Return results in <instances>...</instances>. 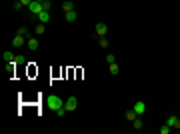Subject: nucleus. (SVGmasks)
Segmentation results:
<instances>
[{"label":"nucleus","instance_id":"nucleus-4","mask_svg":"<svg viewBox=\"0 0 180 134\" xmlns=\"http://www.w3.org/2000/svg\"><path fill=\"white\" fill-rule=\"evenodd\" d=\"M132 110H134V112H136V114H138V116H142V114L146 112V102H144V100H138V102H134Z\"/></svg>","mask_w":180,"mask_h":134},{"label":"nucleus","instance_id":"nucleus-3","mask_svg":"<svg viewBox=\"0 0 180 134\" xmlns=\"http://www.w3.org/2000/svg\"><path fill=\"white\" fill-rule=\"evenodd\" d=\"M64 108H66L68 112L76 110V108H78V98H76V96H68L66 100H64Z\"/></svg>","mask_w":180,"mask_h":134},{"label":"nucleus","instance_id":"nucleus-16","mask_svg":"<svg viewBox=\"0 0 180 134\" xmlns=\"http://www.w3.org/2000/svg\"><path fill=\"white\" fill-rule=\"evenodd\" d=\"M52 8V0H42V10H50Z\"/></svg>","mask_w":180,"mask_h":134},{"label":"nucleus","instance_id":"nucleus-2","mask_svg":"<svg viewBox=\"0 0 180 134\" xmlns=\"http://www.w3.org/2000/svg\"><path fill=\"white\" fill-rule=\"evenodd\" d=\"M26 8H28V12L32 14V16H38V14L42 12V2H38V0H32V2H30Z\"/></svg>","mask_w":180,"mask_h":134},{"label":"nucleus","instance_id":"nucleus-13","mask_svg":"<svg viewBox=\"0 0 180 134\" xmlns=\"http://www.w3.org/2000/svg\"><path fill=\"white\" fill-rule=\"evenodd\" d=\"M136 118H138V114L134 112V110H128V112H126V120H130V122H134V120H136Z\"/></svg>","mask_w":180,"mask_h":134},{"label":"nucleus","instance_id":"nucleus-1","mask_svg":"<svg viewBox=\"0 0 180 134\" xmlns=\"http://www.w3.org/2000/svg\"><path fill=\"white\" fill-rule=\"evenodd\" d=\"M44 104H46V108H50L52 112H56L58 108H62V106H64V100L60 96H54V94H52V96H46Z\"/></svg>","mask_w":180,"mask_h":134},{"label":"nucleus","instance_id":"nucleus-21","mask_svg":"<svg viewBox=\"0 0 180 134\" xmlns=\"http://www.w3.org/2000/svg\"><path fill=\"white\" fill-rule=\"evenodd\" d=\"M106 62H108V64L116 62V58H114V54H106Z\"/></svg>","mask_w":180,"mask_h":134},{"label":"nucleus","instance_id":"nucleus-18","mask_svg":"<svg viewBox=\"0 0 180 134\" xmlns=\"http://www.w3.org/2000/svg\"><path fill=\"white\" fill-rule=\"evenodd\" d=\"M132 124H134V130H142V120H140V118H136Z\"/></svg>","mask_w":180,"mask_h":134},{"label":"nucleus","instance_id":"nucleus-23","mask_svg":"<svg viewBox=\"0 0 180 134\" xmlns=\"http://www.w3.org/2000/svg\"><path fill=\"white\" fill-rule=\"evenodd\" d=\"M22 6H24V4H22V2H14V8H16V10H20Z\"/></svg>","mask_w":180,"mask_h":134},{"label":"nucleus","instance_id":"nucleus-17","mask_svg":"<svg viewBox=\"0 0 180 134\" xmlns=\"http://www.w3.org/2000/svg\"><path fill=\"white\" fill-rule=\"evenodd\" d=\"M44 32H46V26H44V24L40 22V24L36 26V36H38V34H44Z\"/></svg>","mask_w":180,"mask_h":134},{"label":"nucleus","instance_id":"nucleus-25","mask_svg":"<svg viewBox=\"0 0 180 134\" xmlns=\"http://www.w3.org/2000/svg\"><path fill=\"white\" fill-rule=\"evenodd\" d=\"M38 2H42V0H38Z\"/></svg>","mask_w":180,"mask_h":134},{"label":"nucleus","instance_id":"nucleus-6","mask_svg":"<svg viewBox=\"0 0 180 134\" xmlns=\"http://www.w3.org/2000/svg\"><path fill=\"white\" fill-rule=\"evenodd\" d=\"M94 30H96V36H106V34H108V26L104 24V22H98L96 26H94Z\"/></svg>","mask_w":180,"mask_h":134},{"label":"nucleus","instance_id":"nucleus-14","mask_svg":"<svg viewBox=\"0 0 180 134\" xmlns=\"http://www.w3.org/2000/svg\"><path fill=\"white\" fill-rule=\"evenodd\" d=\"M14 64H26V56H22V54H16V58H14Z\"/></svg>","mask_w":180,"mask_h":134},{"label":"nucleus","instance_id":"nucleus-10","mask_svg":"<svg viewBox=\"0 0 180 134\" xmlns=\"http://www.w3.org/2000/svg\"><path fill=\"white\" fill-rule=\"evenodd\" d=\"M62 10H64V12L74 10V2H72V0H64V2H62Z\"/></svg>","mask_w":180,"mask_h":134},{"label":"nucleus","instance_id":"nucleus-12","mask_svg":"<svg viewBox=\"0 0 180 134\" xmlns=\"http://www.w3.org/2000/svg\"><path fill=\"white\" fill-rule=\"evenodd\" d=\"M176 120H178V116H174V114H170V116L166 118V124L170 126V128H174V124H176Z\"/></svg>","mask_w":180,"mask_h":134},{"label":"nucleus","instance_id":"nucleus-15","mask_svg":"<svg viewBox=\"0 0 180 134\" xmlns=\"http://www.w3.org/2000/svg\"><path fill=\"white\" fill-rule=\"evenodd\" d=\"M118 72H120V66H118L116 62H112L110 64V74H118Z\"/></svg>","mask_w":180,"mask_h":134},{"label":"nucleus","instance_id":"nucleus-9","mask_svg":"<svg viewBox=\"0 0 180 134\" xmlns=\"http://www.w3.org/2000/svg\"><path fill=\"white\" fill-rule=\"evenodd\" d=\"M64 18H66V22H74L76 18H78V12H76V10H70V12H64Z\"/></svg>","mask_w":180,"mask_h":134},{"label":"nucleus","instance_id":"nucleus-24","mask_svg":"<svg viewBox=\"0 0 180 134\" xmlns=\"http://www.w3.org/2000/svg\"><path fill=\"white\" fill-rule=\"evenodd\" d=\"M174 128H178V130H180V118H178V120H176V124H174Z\"/></svg>","mask_w":180,"mask_h":134},{"label":"nucleus","instance_id":"nucleus-7","mask_svg":"<svg viewBox=\"0 0 180 134\" xmlns=\"http://www.w3.org/2000/svg\"><path fill=\"white\" fill-rule=\"evenodd\" d=\"M26 44V40H24V36H22V34H16V36L12 38V46L14 48H22Z\"/></svg>","mask_w":180,"mask_h":134},{"label":"nucleus","instance_id":"nucleus-19","mask_svg":"<svg viewBox=\"0 0 180 134\" xmlns=\"http://www.w3.org/2000/svg\"><path fill=\"white\" fill-rule=\"evenodd\" d=\"M108 44H110V42H108V38H106V36H102V38H100V48H108Z\"/></svg>","mask_w":180,"mask_h":134},{"label":"nucleus","instance_id":"nucleus-5","mask_svg":"<svg viewBox=\"0 0 180 134\" xmlns=\"http://www.w3.org/2000/svg\"><path fill=\"white\" fill-rule=\"evenodd\" d=\"M26 46H28V50H38L40 48V44H38V38H34V36H28L26 38Z\"/></svg>","mask_w":180,"mask_h":134},{"label":"nucleus","instance_id":"nucleus-11","mask_svg":"<svg viewBox=\"0 0 180 134\" xmlns=\"http://www.w3.org/2000/svg\"><path fill=\"white\" fill-rule=\"evenodd\" d=\"M2 58H4V62H14V58H16V54H14V52H4V54H2Z\"/></svg>","mask_w":180,"mask_h":134},{"label":"nucleus","instance_id":"nucleus-8","mask_svg":"<svg viewBox=\"0 0 180 134\" xmlns=\"http://www.w3.org/2000/svg\"><path fill=\"white\" fill-rule=\"evenodd\" d=\"M36 20H38V22H42V24L50 22V10H42V12L36 16Z\"/></svg>","mask_w":180,"mask_h":134},{"label":"nucleus","instance_id":"nucleus-20","mask_svg":"<svg viewBox=\"0 0 180 134\" xmlns=\"http://www.w3.org/2000/svg\"><path fill=\"white\" fill-rule=\"evenodd\" d=\"M170 130H172L170 126H168V124H164L162 128H160V134H168V132H170Z\"/></svg>","mask_w":180,"mask_h":134},{"label":"nucleus","instance_id":"nucleus-22","mask_svg":"<svg viewBox=\"0 0 180 134\" xmlns=\"http://www.w3.org/2000/svg\"><path fill=\"white\" fill-rule=\"evenodd\" d=\"M18 34H22V36H28V30H26V28H20V30H18Z\"/></svg>","mask_w":180,"mask_h":134}]
</instances>
